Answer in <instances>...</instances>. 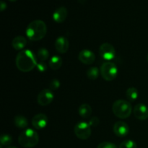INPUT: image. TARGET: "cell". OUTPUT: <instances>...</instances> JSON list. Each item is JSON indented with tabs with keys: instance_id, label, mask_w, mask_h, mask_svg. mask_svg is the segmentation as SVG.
Masks as SVG:
<instances>
[{
	"instance_id": "1",
	"label": "cell",
	"mask_w": 148,
	"mask_h": 148,
	"mask_svg": "<svg viewBox=\"0 0 148 148\" xmlns=\"http://www.w3.org/2000/svg\"><path fill=\"white\" fill-rule=\"evenodd\" d=\"M37 59L32 51L26 49L18 52L15 59L17 69L23 72H29L37 65Z\"/></svg>"
},
{
	"instance_id": "2",
	"label": "cell",
	"mask_w": 148,
	"mask_h": 148,
	"mask_svg": "<svg viewBox=\"0 0 148 148\" xmlns=\"http://www.w3.org/2000/svg\"><path fill=\"white\" fill-rule=\"evenodd\" d=\"M47 33L46 24L40 20L32 21L26 28V35L30 40L38 41L42 40Z\"/></svg>"
},
{
	"instance_id": "3",
	"label": "cell",
	"mask_w": 148,
	"mask_h": 148,
	"mask_svg": "<svg viewBox=\"0 0 148 148\" xmlns=\"http://www.w3.org/2000/svg\"><path fill=\"white\" fill-rule=\"evenodd\" d=\"M132 106L130 101L119 99L113 103L112 111L114 115L119 119H125L129 118L132 113Z\"/></svg>"
},
{
	"instance_id": "4",
	"label": "cell",
	"mask_w": 148,
	"mask_h": 148,
	"mask_svg": "<svg viewBox=\"0 0 148 148\" xmlns=\"http://www.w3.org/2000/svg\"><path fill=\"white\" fill-rule=\"evenodd\" d=\"M39 142V135L33 129H27L20 133L18 137V143L25 148L34 147Z\"/></svg>"
},
{
	"instance_id": "5",
	"label": "cell",
	"mask_w": 148,
	"mask_h": 148,
	"mask_svg": "<svg viewBox=\"0 0 148 148\" xmlns=\"http://www.w3.org/2000/svg\"><path fill=\"white\" fill-rule=\"evenodd\" d=\"M100 72L101 75L106 81H112L116 78L118 67L114 62H106L101 65Z\"/></svg>"
},
{
	"instance_id": "6",
	"label": "cell",
	"mask_w": 148,
	"mask_h": 148,
	"mask_svg": "<svg viewBox=\"0 0 148 148\" xmlns=\"http://www.w3.org/2000/svg\"><path fill=\"white\" fill-rule=\"evenodd\" d=\"M74 132H75V134L77 138L82 140H88L90 137L92 130H91V127L88 122L80 121L75 126Z\"/></svg>"
},
{
	"instance_id": "7",
	"label": "cell",
	"mask_w": 148,
	"mask_h": 148,
	"mask_svg": "<svg viewBox=\"0 0 148 148\" xmlns=\"http://www.w3.org/2000/svg\"><path fill=\"white\" fill-rule=\"evenodd\" d=\"M99 54L102 59L110 62L116 56V49L113 45L108 43H104L99 48Z\"/></svg>"
},
{
	"instance_id": "8",
	"label": "cell",
	"mask_w": 148,
	"mask_h": 148,
	"mask_svg": "<svg viewBox=\"0 0 148 148\" xmlns=\"http://www.w3.org/2000/svg\"><path fill=\"white\" fill-rule=\"evenodd\" d=\"M54 98V95L51 90L44 89L40 91L37 97L38 103L42 106H46L51 103Z\"/></svg>"
},
{
	"instance_id": "9",
	"label": "cell",
	"mask_w": 148,
	"mask_h": 148,
	"mask_svg": "<svg viewBox=\"0 0 148 148\" xmlns=\"http://www.w3.org/2000/svg\"><path fill=\"white\" fill-rule=\"evenodd\" d=\"M78 59L84 64H92L95 60V55L92 51L89 49H83L78 55Z\"/></svg>"
},
{
	"instance_id": "10",
	"label": "cell",
	"mask_w": 148,
	"mask_h": 148,
	"mask_svg": "<svg viewBox=\"0 0 148 148\" xmlns=\"http://www.w3.org/2000/svg\"><path fill=\"white\" fill-rule=\"evenodd\" d=\"M48 124V117L44 114H38L32 119V125L36 130H43Z\"/></svg>"
},
{
	"instance_id": "11",
	"label": "cell",
	"mask_w": 148,
	"mask_h": 148,
	"mask_svg": "<svg viewBox=\"0 0 148 148\" xmlns=\"http://www.w3.org/2000/svg\"><path fill=\"white\" fill-rule=\"evenodd\" d=\"M133 114L136 119L145 121L148 119V107L142 103L137 104L133 109Z\"/></svg>"
},
{
	"instance_id": "12",
	"label": "cell",
	"mask_w": 148,
	"mask_h": 148,
	"mask_svg": "<svg viewBox=\"0 0 148 148\" xmlns=\"http://www.w3.org/2000/svg\"><path fill=\"white\" fill-rule=\"evenodd\" d=\"M114 132L117 137H124L129 134L130 128L128 124L123 121H119L116 122L114 125Z\"/></svg>"
},
{
	"instance_id": "13",
	"label": "cell",
	"mask_w": 148,
	"mask_h": 148,
	"mask_svg": "<svg viewBox=\"0 0 148 148\" xmlns=\"http://www.w3.org/2000/svg\"><path fill=\"white\" fill-rule=\"evenodd\" d=\"M55 48L59 53H65L69 48V42L64 36H59L55 41Z\"/></svg>"
},
{
	"instance_id": "14",
	"label": "cell",
	"mask_w": 148,
	"mask_h": 148,
	"mask_svg": "<svg viewBox=\"0 0 148 148\" xmlns=\"http://www.w3.org/2000/svg\"><path fill=\"white\" fill-rule=\"evenodd\" d=\"M68 12L65 7H60L56 9L53 13V19L56 23H62L67 17Z\"/></svg>"
},
{
	"instance_id": "15",
	"label": "cell",
	"mask_w": 148,
	"mask_h": 148,
	"mask_svg": "<svg viewBox=\"0 0 148 148\" xmlns=\"http://www.w3.org/2000/svg\"><path fill=\"white\" fill-rule=\"evenodd\" d=\"M27 45V39L22 36H16L12 41V46L15 50L22 51Z\"/></svg>"
},
{
	"instance_id": "16",
	"label": "cell",
	"mask_w": 148,
	"mask_h": 148,
	"mask_svg": "<svg viewBox=\"0 0 148 148\" xmlns=\"http://www.w3.org/2000/svg\"><path fill=\"white\" fill-rule=\"evenodd\" d=\"M92 108L88 103H83L79 107L78 113L79 115L83 119H88L92 115Z\"/></svg>"
},
{
	"instance_id": "17",
	"label": "cell",
	"mask_w": 148,
	"mask_h": 148,
	"mask_svg": "<svg viewBox=\"0 0 148 148\" xmlns=\"http://www.w3.org/2000/svg\"><path fill=\"white\" fill-rule=\"evenodd\" d=\"M62 63H63V60H62V57L55 55L51 58L49 64L51 69H53V70H57V69H60L61 66H62Z\"/></svg>"
},
{
	"instance_id": "18",
	"label": "cell",
	"mask_w": 148,
	"mask_h": 148,
	"mask_svg": "<svg viewBox=\"0 0 148 148\" xmlns=\"http://www.w3.org/2000/svg\"><path fill=\"white\" fill-rule=\"evenodd\" d=\"M14 124L16 127L19 129H25L28 126L27 119L22 115H17L14 116Z\"/></svg>"
},
{
	"instance_id": "19",
	"label": "cell",
	"mask_w": 148,
	"mask_h": 148,
	"mask_svg": "<svg viewBox=\"0 0 148 148\" xmlns=\"http://www.w3.org/2000/svg\"><path fill=\"white\" fill-rule=\"evenodd\" d=\"M126 95H127V98L129 100V101H130V102H134L138 98V90H137V88H134V87L129 88L127 90V92H126Z\"/></svg>"
},
{
	"instance_id": "20",
	"label": "cell",
	"mask_w": 148,
	"mask_h": 148,
	"mask_svg": "<svg viewBox=\"0 0 148 148\" xmlns=\"http://www.w3.org/2000/svg\"><path fill=\"white\" fill-rule=\"evenodd\" d=\"M100 74H101L100 69L96 66H92V67L89 68L86 72L87 77L90 80H95L96 79H98Z\"/></svg>"
},
{
	"instance_id": "21",
	"label": "cell",
	"mask_w": 148,
	"mask_h": 148,
	"mask_svg": "<svg viewBox=\"0 0 148 148\" xmlns=\"http://www.w3.org/2000/svg\"><path fill=\"white\" fill-rule=\"evenodd\" d=\"M49 57V52L45 48H41L38 49L37 53V58L40 60V62H45Z\"/></svg>"
},
{
	"instance_id": "22",
	"label": "cell",
	"mask_w": 148,
	"mask_h": 148,
	"mask_svg": "<svg viewBox=\"0 0 148 148\" xmlns=\"http://www.w3.org/2000/svg\"><path fill=\"white\" fill-rule=\"evenodd\" d=\"M0 142H1V145L2 146L10 145L12 143V137L10 134H1V137H0Z\"/></svg>"
},
{
	"instance_id": "23",
	"label": "cell",
	"mask_w": 148,
	"mask_h": 148,
	"mask_svg": "<svg viewBox=\"0 0 148 148\" xmlns=\"http://www.w3.org/2000/svg\"><path fill=\"white\" fill-rule=\"evenodd\" d=\"M119 148H137V143L131 140H127L123 141L119 145Z\"/></svg>"
},
{
	"instance_id": "24",
	"label": "cell",
	"mask_w": 148,
	"mask_h": 148,
	"mask_svg": "<svg viewBox=\"0 0 148 148\" xmlns=\"http://www.w3.org/2000/svg\"><path fill=\"white\" fill-rule=\"evenodd\" d=\"M61 83L58 79H53L49 83V88L51 90H56L60 87Z\"/></svg>"
},
{
	"instance_id": "25",
	"label": "cell",
	"mask_w": 148,
	"mask_h": 148,
	"mask_svg": "<svg viewBox=\"0 0 148 148\" xmlns=\"http://www.w3.org/2000/svg\"><path fill=\"white\" fill-rule=\"evenodd\" d=\"M97 148H117V146L113 143L110 142H103L100 143Z\"/></svg>"
},
{
	"instance_id": "26",
	"label": "cell",
	"mask_w": 148,
	"mask_h": 148,
	"mask_svg": "<svg viewBox=\"0 0 148 148\" xmlns=\"http://www.w3.org/2000/svg\"><path fill=\"white\" fill-rule=\"evenodd\" d=\"M36 67L40 72H44L47 70V64L45 63V62H40L38 63Z\"/></svg>"
},
{
	"instance_id": "27",
	"label": "cell",
	"mask_w": 148,
	"mask_h": 148,
	"mask_svg": "<svg viewBox=\"0 0 148 148\" xmlns=\"http://www.w3.org/2000/svg\"><path fill=\"white\" fill-rule=\"evenodd\" d=\"M99 123H100L99 119L96 116H94V117H92L90 120V121L88 122V124H90V127H97L98 124H99Z\"/></svg>"
},
{
	"instance_id": "28",
	"label": "cell",
	"mask_w": 148,
	"mask_h": 148,
	"mask_svg": "<svg viewBox=\"0 0 148 148\" xmlns=\"http://www.w3.org/2000/svg\"><path fill=\"white\" fill-rule=\"evenodd\" d=\"M6 9H7V4L3 0H1V2H0V10H1V12H3Z\"/></svg>"
},
{
	"instance_id": "29",
	"label": "cell",
	"mask_w": 148,
	"mask_h": 148,
	"mask_svg": "<svg viewBox=\"0 0 148 148\" xmlns=\"http://www.w3.org/2000/svg\"><path fill=\"white\" fill-rule=\"evenodd\" d=\"M78 1L79 3H81V4H85L86 2V0H78Z\"/></svg>"
},
{
	"instance_id": "30",
	"label": "cell",
	"mask_w": 148,
	"mask_h": 148,
	"mask_svg": "<svg viewBox=\"0 0 148 148\" xmlns=\"http://www.w3.org/2000/svg\"><path fill=\"white\" fill-rule=\"evenodd\" d=\"M5 148H17L16 147H14V146H8V147H5Z\"/></svg>"
},
{
	"instance_id": "31",
	"label": "cell",
	"mask_w": 148,
	"mask_h": 148,
	"mask_svg": "<svg viewBox=\"0 0 148 148\" xmlns=\"http://www.w3.org/2000/svg\"><path fill=\"white\" fill-rule=\"evenodd\" d=\"M10 1H13V2H14V1H17V0H10Z\"/></svg>"
},
{
	"instance_id": "32",
	"label": "cell",
	"mask_w": 148,
	"mask_h": 148,
	"mask_svg": "<svg viewBox=\"0 0 148 148\" xmlns=\"http://www.w3.org/2000/svg\"><path fill=\"white\" fill-rule=\"evenodd\" d=\"M147 62H148V53H147Z\"/></svg>"
}]
</instances>
